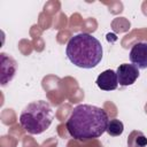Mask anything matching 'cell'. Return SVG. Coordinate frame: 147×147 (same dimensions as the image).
<instances>
[{
    "label": "cell",
    "instance_id": "obj_1",
    "mask_svg": "<svg viewBox=\"0 0 147 147\" xmlns=\"http://www.w3.org/2000/svg\"><path fill=\"white\" fill-rule=\"evenodd\" d=\"M108 114L93 105H78L71 111L65 127L77 141L84 142L101 137L108 126Z\"/></svg>",
    "mask_w": 147,
    "mask_h": 147
},
{
    "label": "cell",
    "instance_id": "obj_5",
    "mask_svg": "<svg viewBox=\"0 0 147 147\" xmlns=\"http://www.w3.org/2000/svg\"><path fill=\"white\" fill-rule=\"evenodd\" d=\"M116 74H117L118 84L121 86H129L136 83L140 72H139V69L132 63L131 64L123 63L117 68Z\"/></svg>",
    "mask_w": 147,
    "mask_h": 147
},
{
    "label": "cell",
    "instance_id": "obj_6",
    "mask_svg": "<svg viewBox=\"0 0 147 147\" xmlns=\"http://www.w3.org/2000/svg\"><path fill=\"white\" fill-rule=\"evenodd\" d=\"M130 61L139 70L147 68V42L138 41L136 42L130 51Z\"/></svg>",
    "mask_w": 147,
    "mask_h": 147
},
{
    "label": "cell",
    "instance_id": "obj_9",
    "mask_svg": "<svg viewBox=\"0 0 147 147\" xmlns=\"http://www.w3.org/2000/svg\"><path fill=\"white\" fill-rule=\"evenodd\" d=\"M124 131V125L123 123L117 119V118H113V119H109L108 122V126H107V130L106 132L111 136V137H118L123 133Z\"/></svg>",
    "mask_w": 147,
    "mask_h": 147
},
{
    "label": "cell",
    "instance_id": "obj_4",
    "mask_svg": "<svg viewBox=\"0 0 147 147\" xmlns=\"http://www.w3.org/2000/svg\"><path fill=\"white\" fill-rule=\"evenodd\" d=\"M0 82L2 86H6L14 78L17 70V62L6 53L0 54Z\"/></svg>",
    "mask_w": 147,
    "mask_h": 147
},
{
    "label": "cell",
    "instance_id": "obj_2",
    "mask_svg": "<svg viewBox=\"0 0 147 147\" xmlns=\"http://www.w3.org/2000/svg\"><path fill=\"white\" fill-rule=\"evenodd\" d=\"M65 54L69 61L76 67L92 69L101 62L103 49L101 42L95 37L83 32L69 39Z\"/></svg>",
    "mask_w": 147,
    "mask_h": 147
},
{
    "label": "cell",
    "instance_id": "obj_3",
    "mask_svg": "<svg viewBox=\"0 0 147 147\" xmlns=\"http://www.w3.org/2000/svg\"><path fill=\"white\" fill-rule=\"evenodd\" d=\"M54 111L51 105L45 100H38L28 103L21 111L18 122L24 131L30 134H40L52 124Z\"/></svg>",
    "mask_w": 147,
    "mask_h": 147
},
{
    "label": "cell",
    "instance_id": "obj_7",
    "mask_svg": "<svg viewBox=\"0 0 147 147\" xmlns=\"http://www.w3.org/2000/svg\"><path fill=\"white\" fill-rule=\"evenodd\" d=\"M96 85L102 91H114L118 86V79L116 71L108 69L101 72L96 78Z\"/></svg>",
    "mask_w": 147,
    "mask_h": 147
},
{
    "label": "cell",
    "instance_id": "obj_8",
    "mask_svg": "<svg viewBox=\"0 0 147 147\" xmlns=\"http://www.w3.org/2000/svg\"><path fill=\"white\" fill-rule=\"evenodd\" d=\"M127 147H147L146 136L141 131H132L127 138Z\"/></svg>",
    "mask_w": 147,
    "mask_h": 147
}]
</instances>
